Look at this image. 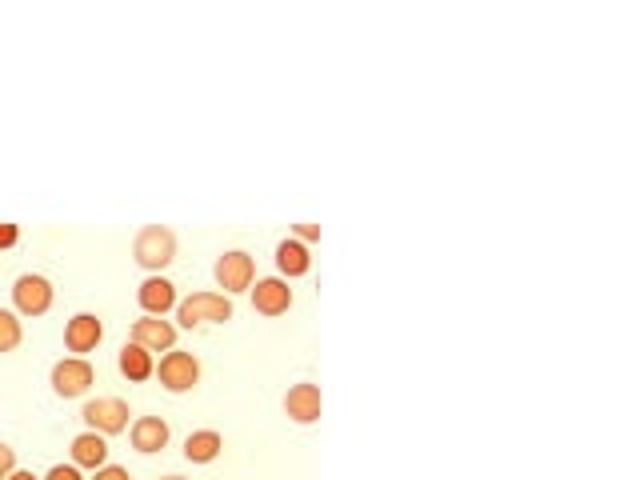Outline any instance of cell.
I'll list each match as a JSON object with an SVG mask.
<instances>
[{
	"instance_id": "obj_1",
	"label": "cell",
	"mask_w": 640,
	"mask_h": 480,
	"mask_svg": "<svg viewBox=\"0 0 640 480\" xmlns=\"http://www.w3.org/2000/svg\"><path fill=\"white\" fill-rule=\"evenodd\" d=\"M132 256H136L140 268L160 272L164 264L176 260V232L164 228V224H144V228L132 236Z\"/></svg>"
},
{
	"instance_id": "obj_2",
	"label": "cell",
	"mask_w": 640,
	"mask_h": 480,
	"mask_svg": "<svg viewBox=\"0 0 640 480\" xmlns=\"http://www.w3.org/2000/svg\"><path fill=\"white\" fill-rule=\"evenodd\" d=\"M176 320L184 328H196V324H224L232 320V300L224 292H192L184 300H176Z\"/></svg>"
},
{
	"instance_id": "obj_3",
	"label": "cell",
	"mask_w": 640,
	"mask_h": 480,
	"mask_svg": "<svg viewBox=\"0 0 640 480\" xmlns=\"http://www.w3.org/2000/svg\"><path fill=\"white\" fill-rule=\"evenodd\" d=\"M52 300H56V288H52L48 276H40V272L16 276V284H12V304H16L20 316H44V312L52 308Z\"/></svg>"
},
{
	"instance_id": "obj_4",
	"label": "cell",
	"mask_w": 640,
	"mask_h": 480,
	"mask_svg": "<svg viewBox=\"0 0 640 480\" xmlns=\"http://www.w3.org/2000/svg\"><path fill=\"white\" fill-rule=\"evenodd\" d=\"M212 272H216V284L224 288V296H232V292H248V288H252V280H256V260H252L244 248H232V252L216 256Z\"/></svg>"
},
{
	"instance_id": "obj_5",
	"label": "cell",
	"mask_w": 640,
	"mask_h": 480,
	"mask_svg": "<svg viewBox=\"0 0 640 480\" xmlns=\"http://www.w3.org/2000/svg\"><path fill=\"white\" fill-rule=\"evenodd\" d=\"M156 376H160V384L168 392H188L200 380V360L192 352H184V348H168L160 356V364H156Z\"/></svg>"
},
{
	"instance_id": "obj_6",
	"label": "cell",
	"mask_w": 640,
	"mask_h": 480,
	"mask_svg": "<svg viewBox=\"0 0 640 480\" xmlns=\"http://www.w3.org/2000/svg\"><path fill=\"white\" fill-rule=\"evenodd\" d=\"M84 424L92 428V432H100V436H116V432H124L128 428V404L120 400V396H96V400H88L84 404Z\"/></svg>"
},
{
	"instance_id": "obj_7",
	"label": "cell",
	"mask_w": 640,
	"mask_h": 480,
	"mask_svg": "<svg viewBox=\"0 0 640 480\" xmlns=\"http://www.w3.org/2000/svg\"><path fill=\"white\" fill-rule=\"evenodd\" d=\"M92 380H96V372H92V364L84 356H64V360L52 364V392L64 396V400L84 396L92 388Z\"/></svg>"
},
{
	"instance_id": "obj_8",
	"label": "cell",
	"mask_w": 640,
	"mask_h": 480,
	"mask_svg": "<svg viewBox=\"0 0 640 480\" xmlns=\"http://www.w3.org/2000/svg\"><path fill=\"white\" fill-rule=\"evenodd\" d=\"M100 340H104V320H100L96 312H76V316L64 324V348L76 352V356L92 352Z\"/></svg>"
},
{
	"instance_id": "obj_9",
	"label": "cell",
	"mask_w": 640,
	"mask_h": 480,
	"mask_svg": "<svg viewBox=\"0 0 640 480\" xmlns=\"http://www.w3.org/2000/svg\"><path fill=\"white\" fill-rule=\"evenodd\" d=\"M132 340L140 344V348H148V352H168V348H176V324L172 320H164V316H140V320H132Z\"/></svg>"
},
{
	"instance_id": "obj_10",
	"label": "cell",
	"mask_w": 640,
	"mask_h": 480,
	"mask_svg": "<svg viewBox=\"0 0 640 480\" xmlns=\"http://www.w3.org/2000/svg\"><path fill=\"white\" fill-rule=\"evenodd\" d=\"M320 408H324V400H320V388H316L312 380H300V384H292V388L284 392V412H288V420H296V424H316V420H320Z\"/></svg>"
},
{
	"instance_id": "obj_11",
	"label": "cell",
	"mask_w": 640,
	"mask_h": 480,
	"mask_svg": "<svg viewBox=\"0 0 640 480\" xmlns=\"http://www.w3.org/2000/svg\"><path fill=\"white\" fill-rule=\"evenodd\" d=\"M252 308H256L260 316H280V312H288V308H292V288H288V280H284V276H264V280H256V288H252Z\"/></svg>"
},
{
	"instance_id": "obj_12",
	"label": "cell",
	"mask_w": 640,
	"mask_h": 480,
	"mask_svg": "<svg viewBox=\"0 0 640 480\" xmlns=\"http://www.w3.org/2000/svg\"><path fill=\"white\" fill-rule=\"evenodd\" d=\"M136 300H140V308H144L148 316H164L168 308H176V284H172L168 276L152 272V276H144V280H140Z\"/></svg>"
},
{
	"instance_id": "obj_13",
	"label": "cell",
	"mask_w": 640,
	"mask_h": 480,
	"mask_svg": "<svg viewBox=\"0 0 640 480\" xmlns=\"http://www.w3.org/2000/svg\"><path fill=\"white\" fill-rule=\"evenodd\" d=\"M68 452H72V464L76 468H104L108 464V436H100V432H80V436H72V444H68Z\"/></svg>"
},
{
	"instance_id": "obj_14",
	"label": "cell",
	"mask_w": 640,
	"mask_h": 480,
	"mask_svg": "<svg viewBox=\"0 0 640 480\" xmlns=\"http://www.w3.org/2000/svg\"><path fill=\"white\" fill-rule=\"evenodd\" d=\"M132 448L136 452H144V456H152V452H160L164 444H168V420L164 416H140V420H132Z\"/></svg>"
},
{
	"instance_id": "obj_15",
	"label": "cell",
	"mask_w": 640,
	"mask_h": 480,
	"mask_svg": "<svg viewBox=\"0 0 640 480\" xmlns=\"http://www.w3.org/2000/svg\"><path fill=\"white\" fill-rule=\"evenodd\" d=\"M116 368H120L128 380H148V376H156V360H152V352H148V348H140L136 340L120 344V352H116Z\"/></svg>"
},
{
	"instance_id": "obj_16",
	"label": "cell",
	"mask_w": 640,
	"mask_h": 480,
	"mask_svg": "<svg viewBox=\"0 0 640 480\" xmlns=\"http://www.w3.org/2000/svg\"><path fill=\"white\" fill-rule=\"evenodd\" d=\"M276 268H280L284 276H304V272L312 268V252H308V244H304V240H296V236H284V240L276 244Z\"/></svg>"
},
{
	"instance_id": "obj_17",
	"label": "cell",
	"mask_w": 640,
	"mask_h": 480,
	"mask_svg": "<svg viewBox=\"0 0 640 480\" xmlns=\"http://www.w3.org/2000/svg\"><path fill=\"white\" fill-rule=\"evenodd\" d=\"M220 448H224V440H220V432H216V428L188 432V440H184V456H188L192 464H212V460L220 456Z\"/></svg>"
},
{
	"instance_id": "obj_18",
	"label": "cell",
	"mask_w": 640,
	"mask_h": 480,
	"mask_svg": "<svg viewBox=\"0 0 640 480\" xmlns=\"http://www.w3.org/2000/svg\"><path fill=\"white\" fill-rule=\"evenodd\" d=\"M20 340H24V328H20L16 312L0 308V352H12V348H16Z\"/></svg>"
},
{
	"instance_id": "obj_19",
	"label": "cell",
	"mask_w": 640,
	"mask_h": 480,
	"mask_svg": "<svg viewBox=\"0 0 640 480\" xmlns=\"http://www.w3.org/2000/svg\"><path fill=\"white\" fill-rule=\"evenodd\" d=\"M40 480H84V472H80L76 464H52Z\"/></svg>"
},
{
	"instance_id": "obj_20",
	"label": "cell",
	"mask_w": 640,
	"mask_h": 480,
	"mask_svg": "<svg viewBox=\"0 0 640 480\" xmlns=\"http://www.w3.org/2000/svg\"><path fill=\"white\" fill-rule=\"evenodd\" d=\"M12 468H16V448L0 440V480H8V476H12Z\"/></svg>"
},
{
	"instance_id": "obj_21",
	"label": "cell",
	"mask_w": 640,
	"mask_h": 480,
	"mask_svg": "<svg viewBox=\"0 0 640 480\" xmlns=\"http://www.w3.org/2000/svg\"><path fill=\"white\" fill-rule=\"evenodd\" d=\"M92 480H132V472L128 468H120V464H104V468H96V476Z\"/></svg>"
},
{
	"instance_id": "obj_22",
	"label": "cell",
	"mask_w": 640,
	"mask_h": 480,
	"mask_svg": "<svg viewBox=\"0 0 640 480\" xmlns=\"http://www.w3.org/2000/svg\"><path fill=\"white\" fill-rule=\"evenodd\" d=\"M20 240V224H12V220H0V248H12Z\"/></svg>"
},
{
	"instance_id": "obj_23",
	"label": "cell",
	"mask_w": 640,
	"mask_h": 480,
	"mask_svg": "<svg viewBox=\"0 0 640 480\" xmlns=\"http://www.w3.org/2000/svg\"><path fill=\"white\" fill-rule=\"evenodd\" d=\"M292 236H296V240H320V224H308V220H304V224L292 228Z\"/></svg>"
},
{
	"instance_id": "obj_24",
	"label": "cell",
	"mask_w": 640,
	"mask_h": 480,
	"mask_svg": "<svg viewBox=\"0 0 640 480\" xmlns=\"http://www.w3.org/2000/svg\"><path fill=\"white\" fill-rule=\"evenodd\" d=\"M8 480H40L36 472H28V468H12V476Z\"/></svg>"
},
{
	"instance_id": "obj_25",
	"label": "cell",
	"mask_w": 640,
	"mask_h": 480,
	"mask_svg": "<svg viewBox=\"0 0 640 480\" xmlns=\"http://www.w3.org/2000/svg\"><path fill=\"white\" fill-rule=\"evenodd\" d=\"M156 480H188V476H176V472H172V476H156Z\"/></svg>"
}]
</instances>
